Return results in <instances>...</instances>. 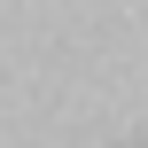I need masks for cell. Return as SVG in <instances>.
Segmentation results:
<instances>
[]
</instances>
